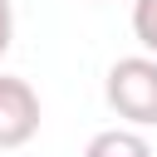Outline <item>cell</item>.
<instances>
[{
    "mask_svg": "<svg viewBox=\"0 0 157 157\" xmlns=\"http://www.w3.org/2000/svg\"><path fill=\"white\" fill-rule=\"evenodd\" d=\"M132 34L147 54H157V0H132Z\"/></svg>",
    "mask_w": 157,
    "mask_h": 157,
    "instance_id": "cell-4",
    "label": "cell"
},
{
    "mask_svg": "<svg viewBox=\"0 0 157 157\" xmlns=\"http://www.w3.org/2000/svg\"><path fill=\"white\" fill-rule=\"evenodd\" d=\"M10 39H15V5L0 0V54L10 49Z\"/></svg>",
    "mask_w": 157,
    "mask_h": 157,
    "instance_id": "cell-5",
    "label": "cell"
},
{
    "mask_svg": "<svg viewBox=\"0 0 157 157\" xmlns=\"http://www.w3.org/2000/svg\"><path fill=\"white\" fill-rule=\"evenodd\" d=\"M108 108L128 128H157V54H128L103 78Z\"/></svg>",
    "mask_w": 157,
    "mask_h": 157,
    "instance_id": "cell-1",
    "label": "cell"
},
{
    "mask_svg": "<svg viewBox=\"0 0 157 157\" xmlns=\"http://www.w3.org/2000/svg\"><path fill=\"white\" fill-rule=\"evenodd\" d=\"M39 123H44V108H39L34 83L20 74H0V152L34 142Z\"/></svg>",
    "mask_w": 157,
    "mask_h": 157,
    "instance_id": "cell-2",
    "label": "cell"
},
{
    "mask_svg": "<svg viewBox=\"0 0 157 157\" xmlns=\"http://www.w3.org/2000/svg\"><path fill=\"white\" fill-rule=\"evenodd\" d=\"M83 157H152V142L137 128H103L88 137Z\"/></svg>",
    "mask_w": 157,
    "mask_h": 157,
    "instance_id": "cell-3",
    "label": "cell"
}]
</instances>
